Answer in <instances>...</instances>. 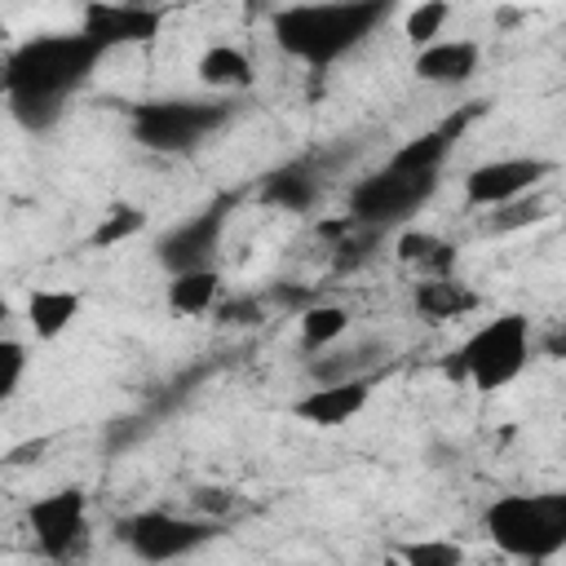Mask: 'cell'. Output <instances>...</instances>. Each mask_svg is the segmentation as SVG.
Returning <instances> with one entry per match:
<instances>
[{
    "instance_id": "cell-1",
    "label": "cell",
    "mask_w": 566,
    "mask_h": 566,
    "mask_svg": "<svg viewBox=\"0 0 566 566\" xmlns=\"http://www.w3.org/2000/svg\"><path fill=\"white\" fill-rule=\"evenodd\" d=\"M486 539L517 562H548L566 548V486L500 495L482 513Z\"/></svg>"
},
{
    "instance_id": "cell-2",
    "label": "cell",
    "mask_w": 566,
    "mask_h": 566,
    "mask_svg": "<svg viewBox=\"0 0 566 566\" xmlns=\"http://www.w3.org/2000/svg\"><path fill=\"white\" fill-rule=\"evenodd\" d=\"M385 4H296L274 13V40L301 62H332L354 49L376 22Z\"/></svg>"
},
{
    "instance_id": "cell-3",
    "label": "cell",
    "mask_w": 566,
    "mask_h": 566,
    "mask_svg": "<svg viewBox=\"0 0 566 566\" xmlns=\"http://www.w3.org/2000/svg\"><path fill=\"white\" fill-rule=\"evenodd\" d=\"M102 44H93L88 35H49L27 44L13 62H9V93L22 106L49 102L57 97L66 84H75L84 75V66L97 57Z\"/></svg>"
},
{
    "instance_id": "cell-4",
    "label": "cell",
    "mask_w": 566,
    "mask_h": 566,
    "mask_svg": "<svg viewBox=\"0 0 566 566\" xmlns=\"http://www.w3.org/2000/svg\"><path fill=\"white\" fill-rule=\"evenodd\" d=\"M531 358V318L522 314H500L491 323H482L464 345H460V376L473 380V389L495 394L509 380L522 376Z\"/></svg>"
},
{
    "instance_id": "cell-5",
    "label": "cell",
    "mask_w": 566,
    "mask_h": 566,
    "mask_svg": "<svg viewBox=\"0 0 566 566\" xmlns=\"http://www.w3.org/2000/svg\"><path fill=\"white\" fill-rule=\"evenodd\" d=\"M217 535V526L208 517H181L168 509H146L119 522V539L142 557V562H177L190 557L195 548H203Z\"/></svg>"
},
{
    "instance_id": "cell-6",
    "label": "cell",
    "mask_w": 566,
    "mask_h": 566,
    "mask_svg": "<svg viewBox=\"0 0 566 566\" xmlns=\"http://www.w3.org/2000/svg\"><path fill=\"white\" fill-rule=\"evenodd\" d=\"M553 177V159L539 155H504V159H486L478 168H469L464 177V199L473 208H509L526 195H535V186Z\"/></svg>"
},
{
    "instance_id": "cell-7",
    "label": "cell",
    "mask_w": 566,
    "mask_h": 566,
    "mask_svg": "<svg viewBox=\"0 0 566 566\" xmlns=\"http://www.w3.org/2000/svg\"><path fill=\"white\" fill-rule=\"evenodd\" d=\"M429 190H433V177H411V172H398L385 164L376 177H367L349 195V217L363 230H380L389 221H402Z\"/></svg>"
},
{
    "instance_id": "cell-8",
    "label": "cell",
    "mask_w": 566,
    "mask_h": 566,
    "mask_svg": "<svg viewBox=\"0 0 566 566\" xmlns=\"http://www.w3.org/2000/svg\"><path fill=\"white\" fill-rule=\"evenodd\" d=\"M27 531H31V544L44 557H66L84 539V531H88V500H84V491L62 486L53 495H40L27 509Z\"/></svg>"
},
{
    "instance_id": "cell-9",
    "label": "cell",
    "mask_w": 566,
    "mask_h": 566,
    "mask_svg": "<svg viewBox=\"0 0 566 566\" xmlns=\"http://www.w3.org/2000/svg\"><path fill=\"white\" fill-rule=\"evenodd\" d=\"M212 124H217V111L212 106H199V102H159V106H146L137 115V137L150 150H186Z\"/></svg>"
},
{
    "instance_id": "cell-10",
    "label": "cell",
    "mask_w": 566,
    "mask_h": 566,
    "mask_svg": "<svg viewBox=\"0 0 566 566\" xmlns=\"http://www.w3.org/2000/svg\"><path fill=\"white\" fill-rule=\"evenodd\" d=\"M371 402V380L367 376H354V380H323L314 389H305L296 402H292V416L314 424V429H340L349 424L363 407Z\"/></svg>"
},
{
    "instance_id": "cell-11",
    "label": "cell",
    "mask_w": 566,
    "mask_h": 566,
    "mask_svg": "<svg viewBox=\"0 0 566 566\" xmlns=\"http://www.w3.org/2000/svg\"><path fill=\"white\" fill-rule=\"evenodd\" d=\"M478 62H482L478 40H464V35H442L438 44L416 49L411 71H416V80L447 88V84H464V80H473Z\"/></svg>"
},
{
    "instance_id": "cell-12",
    "label": "cell",
    "mask_w": 566,
    "mask_h": 566,
    "mask_svg": "<svg viewBox=\"0 0 566 566\" xmlns=\"http://www.w3.org/2000/svg\"><path fill=\"white\" fill-rule=\"evenodd\" d=\"M221 221H226V212H221V208H208V212H199L195 221L177 226V230L159 243V261H164L172 274L208 270V256H212V248H217V239H221Z\"/></svg>"
},
{
    "instance_id": "cell-13",
    "label": "cell",
    "mask_w": 566,
    "mask_h": 566,
    "mask_svg": "<svg viewBox=\"0 0 566 566\" xmlns=\"http://www.w3.org/2000/svg\"><path fill=\"white\" fill-rule=\"evenodd\" d=\"M80 310H84V296L75 287H35L27 296V323L35 340H57L62 332H71Z\"/></svg>"
},
{
    "instance_id": "cell-14",
    "label": "cell",
    "mask_w": 566,
    "mask_h": 566,
    "mask_svg": "<svg viewBox=\"0 0 566 566\" xmlns=\"http://www.w3.org/2000/svg\"><path fill=\"white\" fill-rule=\"evenodd\" d=\"M217 301H221V274H217L212 265H208V270H186V274H172V279H168V310H172V314L199 318V314H208Z\"/></svg>"
},
{
    "instance_id": "cell-15",
    "label": "cell",
    "mask_w": 566,
    "mask_h": 566,
    "mask_svg": "<svg viewBox=\"0 0 566 566\" xmlns=\"http://www.w3.org/2000/svg\"><path fill=\"white\" fill-rule=\"evenodd\" d=\"M394 252H398L402 265H416L424 279H451V261H455V252H451V243H442L438 234L402 230L398 243H394Z\"/></svg>"
},
{
    "instance_id": "cell-16",
    "label": "cell",
    "mask_w": 566,
    "mask_h": 566,
    "mask_svg": "<svg viewBox=\"0 0 566 566\" xmlns=\"http://www.w3.org/2000/svg\"><path fill=\"white\" fill-rule=\"evenodd\" d=\"M195 75L208 88H243V84H252V62L239 44H212V49H203Z\"/></svg>"
},
{
    "instance_id": "cell-17",
    "label": "cell",
    "mask_w": 566,
    "mask_h": 566,
    "mask_svg": "<svg viewBox=\"0 0 566 566\" xmlns=\"http://www.w3.org/2000/svg\"><path fill=\"white\" fill-rule=\"evenodd\" d=\"M447 150H451V137H447L442 128H433V133H420V137H411L407 146H398L394 159H389V168L411 172V177H433V172L442 168Z\"/></svg>"
},
{
    "instance_id": "cell-18",
    "label": "cell",
    "mask_w": 566,
    "mask_h": 566,
    "mask_svg": "<svg viewBox=\"0 0 566 566\" xmlns=\"http://www.w3.org/2000/svg\"><path fill=\"white\" fill-rule=\"evenodd\" d=\"M349 332V310L336 301H318L301 314V345L305 349H332Z\"/></svg>"
},
{
    "instance_id": "cell-19",
    "label": "cell",
    "mask_w": 566,
    "mask_h": 566,
    "mask_svg": "<svg viewBox=\"0 0 566 566\" xmlns=\"http://www.w3.org/2000/svg\"><path fill=\"white\" fill-rule=\"evenodd\" d=\"M416 305H420L429 318H455V314L473 310L478 296L464 292L455 279H420V287H416Z\"/></svg>"
},
{
    "instance_id": "cell-20",
    "label": "cell",
    "mask_w": 566,
    "mask_h": 566,
    "mask_svg": "<svg viewBox=\"0 0 566 566\" xmlns=\"http://www.w3.org/2000/svg\"><path fill=\"white\" fill-rule=\"evenodd\" d=\"M389 553H394L402 566H464V562H469L464 544L442 539V535H429V539H402V544H394Z\"/></svg>"
},
{
    "instance_id": "cell-21",
    "label": "cell",
    "mask_w": 566,
    "mask_h": 566,
    "mask_svg": "<svg viewBox=\"0 0 566 566\" xmlns=\"http://www.w3.org/2000/svg\"><path fill=\"white\" fill-rule=\"evenodd\" d=\"M447 22H451V4L424 0V4H416V9L402 18V35L411 40V49H424V44H438V40L447 35Z\"/></svg>"
},
{
    "instance_id": "cell-22",
    "label": "cell",
    "mask_w": 566,
    "mask_h": 566,
    "mask_svg": "<svg viewBox=\"0 0 566 566\" xmlns=\"http://www.w3.org/2000/svg\"><path fill=\"white\" fill-rule=\"evenodd\" d=\"M265 203H279V208H292V212H301V208H310V199H314V177H305L301 168H283V172H274L270 181H265Z\"/></svg>"
},
{
    "instance_id": "cell-23",
    "label": "cell",
    "mask_w": 566,
    "mask_h": 566,
    "mask_svg": "<svg viewBox=\"0 0 566 566\" xmlns=\"http://www.w3.org/2000/svg\"><path fill=\"white\" fill-rule=\"evenodd\" d=\"M142 226H146V217H142L137 208L119 203V208H111V212H106V221L93 230V248H115V243H124L128 234H137Z\"/></svg>"
},
{
    "instance_id": "cell-24",
    "label": "cell",
    "mask_w": 566,
    "mask_h": 566,
    "mask_svg": "<svg viewBox=\"0 0 566 566\" xmlns=\"http://www.w3.org/2000/svg\"><path fill=\"white\" fill-rule=\"evenodd\" d=\"M531 221H544V199L539 195H526V199H517V203H509V208H495L491 212V230H522V226H531Z\"/></svg>"
},
{
    "instance_id": "cell-25",
    "label": "cell",
    "mask_w": 566,
    "mask_h": 566,
    "mask_svg": "<svg viewBox=\"0 0 566 566\" xmlns=\"http://www.w3.org/2000/svg\"><path fill=\"white\" fill-rule=\"evenodd\" d=\"M22 371H27V349L22 340H4L0 345V394L13 398L22 389Z\"/></svg>"
},
{
    "instance_id": "cell-26",
    "label": "cell",
    "mask_w": 566,
    "mask_h": 566,
    "mask_svg": "<svg viewBox=\"0 0 566 566\" xmlns=\"http://www.w3.org/2000/svg\"><path fill=\"white\" fill-rule=\"evenodd\" d=\"M195 504H199V513L208 517V513H226L234 500H230V491H226V486H203V491L195 495ZM208 522H212V517H208Z\"/></svg>"
},
{
    "instance_id": "cell-27",
    "label": "cell",
    "mask_w": 566,
    "mask_h": 566,
    "mask_svg": "<svg viewBox=\"0 0 566 566\" xmlns=\"http://www.w3.org/2000/svg\"><path fill=\"white\" fill-rule=\"evenodd\" d=\"M548 358H566V327H557L553 336H544V345H539Z\"/></svg>"
},
{
    "instance_id": "cell-28",
    "label": "cell",
    "mask_w": 566,
    "mask_h": 566,
    "mask_svg": "<svg viewBox=\"0 0 566 566\" xmlns=\"http://www.w3.org/2000/svg\"><path fill=\"white\" fill-rule=\"evenodd\" d=\"M380 566H402V562H398L394 553H385V562H380Z\"/></svg>"
},
{
    "instance_id": "cell-29",
    "label": "cell",
    "mask_w": 566,
    "mask_h": 566,
    "mask_svg": "<svg viewBox=\"0 0 566 566\" xmlns=\"http://www.w3.org/2000/svg\"><path fill=\"white\" fill-rule=\"evenodd\" d=\"M562 424H566V411H562Z\"/></svg>"
}]
</instances>
